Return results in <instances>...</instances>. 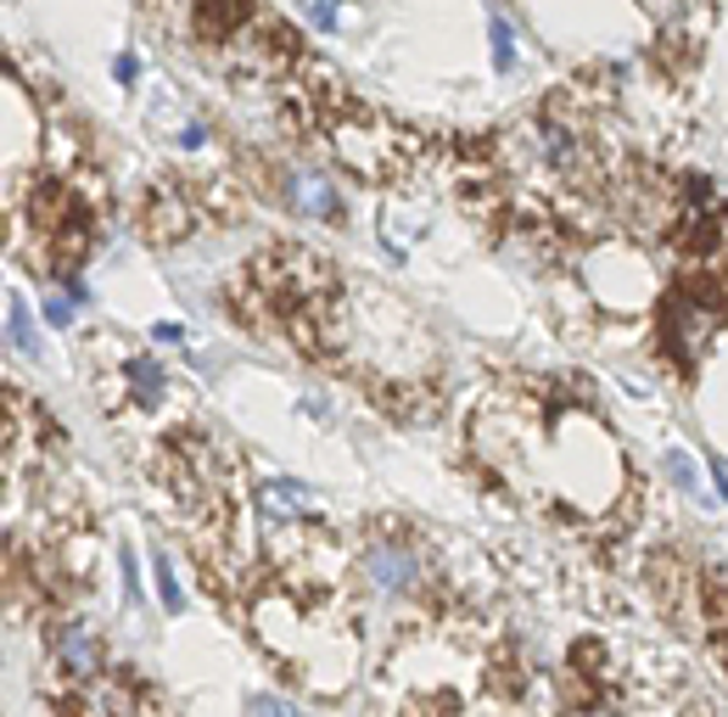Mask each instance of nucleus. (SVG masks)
I'll return each mask as SVG.
<instances>
[{"mask_svg": "<svg viewBox=\"0 0 728 717\" xmlns=\"http://www.w3.org/2000/svg\"><path fill=\"white\" fill-rule=\"evenodd\" d=\"M358 561H364V578H371V589L387 594V600L420 589V561H415V550L404 544V538H371Z\"/></svg>", "mask_w": 728, "mask_h": 717, "instance_id": "nucleus-1", "label": "nucleus"}, {"mask_svg": "<svg viewBox=\"0 0 728 717\" xmlns=\"http://www.w3.org/2000/svg\"><path fill=\"white\" fill-rule=\"evenodd\" d=\"M336 152H342L347 168L382 179V174H393V168L404 163L409 141H404L398 129H358V124H342V129H336Z\"/></svg>", "mask_w": 728, "mask_h": 717, "instance_id": "nucleus-2", "label": "nucleus"}, {"mask_svg": "<svg viewBox=\"0 0 728 717\" xmlns=\"http://www.w3.org/2000/svg\"><path fill=\"white\" fill-rule=\"evenodd\" d=\"M711 325H717V298L711 292H678L667 303V342L684 358H695V347L711 336Z\"/></svg>", "mask_w": 728, "mask_h": 717, "instance_id": "nucleus-3", "label": "nucleus"}, {"mask_svg": "<svg viewBox=\"0 0 728 717\" xmlns=\"http://www.w3.org/2000/svg\"><path fill=\"white\" fill-rule=\"evenodd\" d=\"M281 191H287V202H292L303 219H320V225H336V219H342V197H336V186H331L325 174L287 168V174H281Z\"/></svg>", "mask_w": 728, "mask_h": 717, "instance_id": "nucleus-4", "label": "nucleus"}, {"mask_svg": "<svg viewBox=\"0 0 728 717\" xmlns=\"http://www.w3.org/2000/svg\"><path fill=\"white\" fill-rule=\"evenodd\" d=\"M51 645H56V662H62L67 678H96L102 673V645H96V634H90V622H62Z\"/></svg>", "mask_w": 728, "mask_h": 717, "instance_id": "nucleus-5", "label": "nucleus"}, {"mask_svg": "<svg viewBox=\"0 0 728 717\" xmlns=\"http://www.w3.org/2000/svg\"><path fill=\"white\" fill-rule=\"evenodd\" d=\"M258 505H263L269 521H309L314 516V493L303 482H292V477H269L258 488Z\"/></svg>", "mask_w": 728, "mask_h": 717, "instance_id": "nucleus-6", "label": "nucleus"}, {"mask_svg": "<svg viewBox=\"0 0 728 717\" xmlns=\"http://www.w3.org/2000/svg\"><path fill=\"white\" fill-rule=\"evenodd\" d=\"M191 18L208 40H236L252 23V0H191Z\"/></svg>", "mask_w": 728, "mask_h": 717, "instance_id": "nucleus-7", "label": "nucleus"}, {"mask_svg": "<svg viewBox=\"0 0 728 717\" xmlns=\"http://www.w3.org/2000/svg\"><path fill=\"white\" fill-rule=\"evenodd\" d=\"M146 225H152V236H157V241L186 236V230H191V208H186V197H179L174 186H163V191L152 197V208H146Z\"/></svg>", "mask_w": 728, "mask_h": 717, "instance_id": "nucleus-8", "label": "nucleus"}, {"mask_svg": "<svg viewBox=\"0 0 728 717\" xmlns=\"http://www.w3.org/2000/svg\"><path fill=\"white\" fill-rule=\"evenodd\" d=\"M124 376H129V387H135V404H157V398H163V371H157V358L135 353L129 365H124Z\"/></svg>", "mask_w": 728, "mask_h": 717, "instance_id": "nucleus-9", "label": "nucleus"}, {"mask_svg": "<svg viewBox=\"0 0 728 717\" xmlns=\"http://www.w3.org/2000/svg\"><path fill=\"white\" fill-rule=\"evenodd\" d=\"M488 40H493V67L510 73V67H516V34H510V23H505L499 12L488 18Z\"/></svg>", "mask_w": 728, "mask_h": 717, "instance_id": "nucleus-10", "label": "nucleus"}, {"mask_svg": "<svg viewBox=\"0 0 728 717\" xmlns=\"http://www.w3.org/2000/svg\"><path fill=\"white\" fill-rule=\"evenodd\" d=\"M7 331H12V342L23 347V353H34L40 342H34V314H29V303L23 298H12V314H7Z\"/></svg>", "mask_w": 728, "mask_h": 717, "instance_id": "nucleus-11", "label": "nucleus"}, {"mask_svg": "<svg viewBox=\"0 0 728 717\" xmlns=\"http://www.w3.org/2000/svg\"><path fill=\"white\" fill-rule=\"evenodd\" d=\"M667 471H673V482H678L684 493H700V477H695V460L684 455V448H667Z\"/></svg>", "mask_w": 728, "mask_h": 717, "instance_id": "nucleus-12", "label": "nucleus"}, {"mask_svg": "<svg viewBox=\"0 0 728 717\" xmlns=\"http://www.w3.org/2000/svg\"><path fill=\"white\" fill-rule=\"evenodd\" d=\"M152 572H157V594H163V605H168V611H179V605H186V594H179V583H174V567H168V555H157V561H152Z\"/></svg>", "mask_w": 728, "mask_h": 717, "instance_id": "nucleus-13", "label": "nucleus"}, {"mask_svg": "<svg viewBox=\"0 0 728 717\" xmlns=\"http://www.w3.org/2000/svg\"><path fill=\"white\" fill-rule=\"evenodd\" d=\"M247 717H303V711L281 695H258V700H247Z\"/></svg>", "mask_w": 728, "mask_h": 717, "instance_id": "nucleus-14", "label": "nucleus"}, {"mask_svg": "<svg viewBox=\"0 0 728 717\" xmlns=\"http://www.w3.org/2000/svg\"><path fill=\"white\" fill-rule=\"evenodd\" d=\"M303 12H309V23H314L320 34L336 29V0H303Z\"/></svg>", "mask_w": 728, "mask_h": 717, "instance_id": "nucleus-15", "label": "nucleus"}, {"mask_svg": "<svg viewBox=\"0 0 728 717\" xmlns=\"http://www.w3.org/2000/svg\"><path fill=\"white\" fill-rule=\"evenodd\" d=\"M45 320H51V325H67V320H73V314H67V298H45Z\"/></svg>", "mask_w": 728, "mask_h": 717, "instance_id": "nucleus-16", "label": "nucleus"}, {"mask_svg": "<svg viewBox=\"0 0 728 717\" xmlns=\"http://www.w3.org/2000/svg\"><path fill=\"white\" fill-rule=\"evenodd\" d=\"M113 73H118V84H135V73H141V67H135V56H118V62H113Z\"/></svg>", "mask_w": 728, "mask_h": 717, "instance_id": "nucleus-17", "label": "nucleus"}, {"mask_svg": "<svg viewBox=\"0 0 728 717\" xmlns=\"http://www.w3.org/2000/svg\"><path fill=\"white\" fill-rule=\"evenodd\" d=\"M711 482H717V493L728 499V466H711Z\"/></svg>", "mask_w": 728, "mask_h": 717, "instance_id": "nucleus-18", "label": "nucleus"}, {"mask_svg": "<svg viewBox=\"0 0 728 717\" xmlns=\"http://www.w3.org/2000/svg\"><path fill=\"white\" fill-rule=\"evenodd\" d=\"M572 717H611V711H600V706H583V711H572Z\"/></svg>", "mask_w": 728, "mask_h": 717, "instance_id": "nucleus-19", "label": "nucleus"}]
</instances>
